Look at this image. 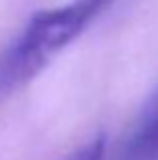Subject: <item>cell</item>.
Here are the masks:
<instances>
[{
    "mask_svg": "<svg viewBox=\"0 0 158 160\" xmlns=\"http://www.w3.org/2000/svg\"><path fill=\"white\" fill-rule=\"evenodd\" d=\"M111 0H71L43 10L0 55V102L27 85L59 51L77 39Z\"/></svg>",
    "mask_w": 158,
    "mask_h": 160,
    "instance_id": "6da1fadb",
    "label": "cell"
},
{
    "mask_svg": "<svg viewBox=\"0 0 158 160\" xmlns=\"http://www.w3.org/2000/svg\"><path fill=\"white\" fill-rule=\"evenodd\" d=\"M116 160H158V89L140 112Z\"/></svg>",
    "mask_w": 158,
    "mask_h": 160,
    "instance_id": "7a4b0ae2",
    "label": "cell"
}]
</instances>
